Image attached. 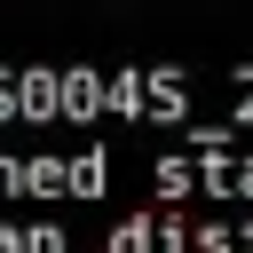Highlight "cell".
<instances>
[]
</instances>
